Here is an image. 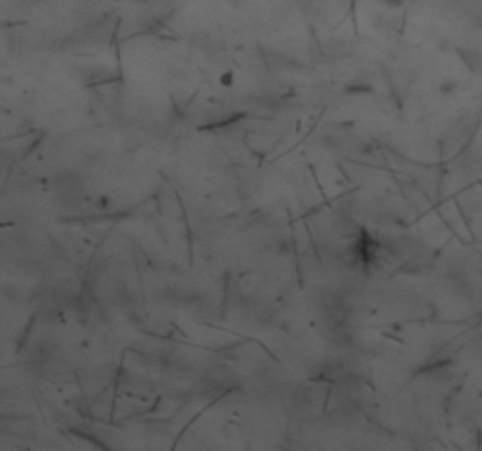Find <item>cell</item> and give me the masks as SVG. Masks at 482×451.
<instances>
[{
  "label": "cell",
  "mask_w": 482,
  "mask_h": 451,
  "mask_svg": "<svg viewBox=\"0 0 482 451\" xmlns=\"http://www.w3.org/2000/svg\"><path fill=\"white\" fill-rule=\"evenodd\" d=\"M381 3L386 5V8H400L404 0H381Z\"/></svg>",
  "instance_id": "6da1fadb"
}]
</instances>
